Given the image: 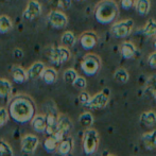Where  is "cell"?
I'll return each mask as SVG.
<instances>
[{
  "instance_id": "28",
  "label": "cell",
  "mask_w": 156,
  "mask_h": 156,
  "mask_svg": "<svg viewBox=\"0 0 156 156\" xmlns=\"http://www.w3.org/2000/svg\"><path fill=\"white\" fill-rule=\"evenodd\" d=\"M142 33L148 37L156 36V21L154 19H149L142 28Z\"/></svg>"
},
{
  "instance_id": "27",
  "label": "cell",
  "mask_w": 156,
  "mask_h": 156,
  "mask_svg": "<svg viewBox=\"0 0 156 156\" xmlns=\"http://www.w3.org/2000/svg\"><path fill=\"white\" fill-rule=\"evenodd\" d=\"M146 91L156 101V73L148 78L146 83Z\"/></svg>"
},
{
  "instance_id": "26",
  "label": "cell",
  "mask_w": 156,
  "mask_h": 156,
  "mask_svg": "<svg viewBox=\"0 0 156 156\" xmlns=\"http://www.w3.org/2000/svg\"><path fill=\"white\" fill-rule=\"evenodd\" d=\"M13 23L11 18L8 15H1L0 16V34H6L12 30Z\"/></svg>"
},
{
  "instance_id": "32",
  "label": "cell",
  "mask_w": 156,
  "mask_h": 156,
  "mask_svg": "<svg viewBox=\"0 0 156 156\" xmlns=\"http://www.w3.org/2000/svg\"><path fill=\"white\" fill-rule=\"evenodd\" d=\"M0 156H14L13 149L3 139H0Z\"/></svg>"
},
{
  "instance_id": "3",
  "label": "cell",
  "mask_w": 156,
  "mask_h": 156,
  "mask_svg": "<svg viewBox=\"0 0 156 156\" xmlns=\"http://www.w3.org/2000/svg\"><path fill=\"white\" fill-rule=\"evenodd\" d=\"M99 147V134L94 129H86L83 135V151L86 155H93Z\"/></svg>"
},
{
  "instance_id": "7",
  "label": "cell",
  "mask_w": 156,
  "mask_h": 156,
  "mask_svg": "<svg viewBox=\"0 0 156 156\" xmlns=\"http://www.w3.org/2000/svg\"><path fill=\"white\" fill-rule=\"evenodd\" d=\"M109 101V90L107 88L101 90L100 93L96 94L91 97L90 101L85 105V107H88L90 109H102L107 105Z\"/></svg>"
},
{
  "instance_id": "35",
  "label": "cell",
  "mask_w": 156,
  "mask_h": 156,
  "mask_svg": "<svg viewBox=\"0 0 156 156\" xmlns=\"http://www.w3.org/2000/svg\"><path fill=\"white\" fill-rule=\"evenodd\" d=\"M72 85H73L76 89H84L85 87H86V85H87V81H86V79H85L84 76H78V78L76 79V81H74Z\"/></svg>"
},
{
  "instance_id": "34",
  "label": "cell",
  "mask_w": 156,
  "mask_h": 156,
  "mask_svg": "<svg viewBox=\"0 0 156 156\" xmlns=\"http://www.w3.org/2000/svg\"><path fill=\"white\" fill-rule=\"evenodd\" d=\"M9 118H10V115H9L8 108L1 107L0 108V127L4 126L6 124V122L9 121Z\"/></svg>"
},
{
  "instance_id": "39",
  "label": "cell",
  "mask_w": 156,
  "mask_h": 156,
  "mask_svg": "<svg viewBox=\"0 0 156 156\" xmlns=\"http://www.w3.org/2000/svg\"><path fill=\"white\" fill-rule=\"evenodd\" d=\"M14 56L17 58V60H18V58H21L23 56V50H20V49H15L14 50Z\"/></svg>"
},
{
  "instance_id": "16",
  "label": "cell",
  "mask_w": 156,
  "mask_h": 156,
  "mask_svg": "<svg viewBox=\"0 0 156 156\" xmlns=\"http://www.w3.org/2000/svg\"><path fill=\"white\" fill-rule=\"evenodd\" d=\"M46 121H47V126H46V133L48 136H51L55 134L56 129H58V117L53 113H48L46 115Z\"/></svg>"
},
{
  "instance_id": "15",
  "label": "cell",
  "mask_w": 156,
  "mask_h": 156,
  "mask_svg": "<svg viewBox=\"0 0 156 156\" xmlns=\"http://www.w3.org/2000/svg\"><path fill=\"white\" fill-rule=\"evenodd\" d=\"M142 144L147 150H156V129L151 132H147L141 137Z\"/></svg>"
},
{
  "instance_id": "25",
  "label": "cell",
  "mask_w": 156,
  "mask_h": 156,
  "mask_svg": "<svg viewBox=\"0 0 156 156\" xmlns=\"http://www.w3.org/2000/svg\"><path fill=\"white\" fill-rule=\"evenodd\" d=\"M58 142L60 141H58L54 136H48L45 139V141H44V149H45L48 153L55 152V151L58 150Z\"/></svg>"
},
{
  "instance_id": "37",
  "label": "cell",
  "mask_w": 156,
  "mask_h": 156,
  "mask_svg": "<svg viewBox=\"0 0 156 156\" xmlns=\"http://www.w3.org/2000/svg\"><path fill=\"white\" fill-rule=\"evenodd\" d=\"M136 0H120V5L123 10H129L135 6Z\"/></svg>"
},
{
  "instance_id": "10",
  "label": "cell",
  "mask_w": 156,
  "mask_h": 156,
  "mask_svg": "<svg viewBox=\"0 0 156 156\" xmlns=\"http://www.w3.org/2000/svg\"><path fill=\"white\" fill-rule=\"evenodd\" d=\"M41 14V4L37 0H29L23 13V17L26 20H34Z\"/></svg>"
},
{
  "instance_id": "6",
  "label": "cell",
  "mask_w": 156,
  "mask_h": 156,
  "mask_svg": "<svg viewBox=\"0 0 156 156\" xmlns=\"http://www.w3.org/2000/svg\"><path fill=\"white\" fill-rule=\"evenodd\" d=\"M48 58H49L50 62L54 65H62V64L66 63L70 58V52L68 48L65 47H54L49 50L48 53Z\"/></svg>"
},
{
  "instance_id": "20",
  "label": "cell",
  "mask_w": 156,
  "mask_h": 156,
  "mask_svg": "<svg viewBox=\"0 0 156 156\" xmlns=\"http://www.w3.org/2000/svg\"><path fill=\"white\" fill-rule=\"evenodd\" d=\"M139 121L144 126L151 127L156 123V112L154 111H148L144 112L139 116Z\"/></svg>"
},
{
  "instance_id": "36",
  "label": "cell",
  "mask_w": 156,
  "mask_h": 156,
  "mask_svg": "<svg viewBox=\"0 0 156 156\" xmlns=\"http://www.w3.org/2000/svg\"><path fill=\"white\" fill-rule=\"evenodd\" d=\"M90 99H91V97L89 96V94L86 93V91H82V93L80 94V96H79V101H80L81 104L84 105V106L90 101Z\"/></svg>"
},
{
  "instance_id": "30",
  "label": "cell",
  "mask_w": 156,
  "mask_h": 156,
  "mask_svg": "<svg viewBox=\"0 0 156 156\" xmlns=\"http://www.w3.org/2000/svg\"><path fill=\"white\" fill-rule=\"evenodd\" d=\"M79 122L85 129H89L91 125L94 124V116L90 113L86 112V113H83L79 117Z\"/></svg>"
},
{
  "instance_id": "14",
  "label": "cell",
  "mask_w": 156,
  "mask_h": 156,
  "mask_svg": "<svg viewBox=\"0 0 156 156\" xmlns=\"http://www.w3.org/2000/svg\"><path fill=\"white\" fill-rule=\"evenodd\" d=\"M73 146H74L73 139L71 137H69V136H67V137H65L63 140H61L58 142V154L62 156L69 155L72 152V150H73Z\"/></svg>"
},
{
  "instance_id": "42",
  "label": "cell",
  "mask_w": 156,
  "mask_h": 156,
  "mask_svg": "<svg viewBox=\"0 0 156 156\" xmlns=\"http://www.w3.org/2000/svg\"><path fill=\"white\" fill-rule=\"evenodd\" d=\"M107 156H115V155H112V154H111V155H107Z\"/></svg>"
},
{
  "instance_id": "12",
  "label": "cell",
  "mask_w": 156,
  "mask_h": 156,
  "mask_svg": "<svg viewBox=\"0 0 156 156\" xmlns=\"http://www.w3.org/2000/svg\"><path fill=\"white\" fill-rule=\"evenodd\" d=\"M98 44V36L93 31H87L81 34L80 45L84 50H91Z\"/></svg>"
},
{
  "instance_id": "1",
  "label": "cell",
  "mask_w": 156,
  "mask_h": 156,
  "mask_svg": "<svg viewBox=\"0 0 156 156\" xmlns=\"http://www.w3.org/2000/svg\"><path fill=\"white\" fill-rule=\"evenodd\" d=\"M8 112L10 117L15 122L25 124L31 121L36 115V107L31 97L27 94H17L11 99Z\"/></svg>"
},
{
  "instance_id": "2",
  "label": "cell",
  "mask_w": 156,
  "mask_h": 156,
  "mask_svg": "<svg viewBox=\"0 0 156 156\" xmlns=\"http://www.w3.org/2000/svg\"><path fill=\"white\" fill-rule=\"evenodd\" d=\"M119 6L115 0H101L94 9V18L101 25H109L117 19Z\"/></svg>"
},
{
  "instance_id": "21",
  "label": "cell",
  "mask_w": 156,
  "mask_h": 156,
  "mask_svg": "<svg viewBox=\"0 0 156 156\" xmlns=\"http://www.w3.org/2000/svg\"><path fill=\"white\" fill-rule=\"evenodd\" d=\"M41 80L48 85L54 84L58 81V71L53 68H45L41 76Z\"/></svg>"
},
{
  "instance_id": "23",
  "label": "cell",
  "mask_w": 156,
  "mask_h": 156,
  "mask_svg": "<svg viewBox=\"0 0 156 156\" xmlns=\"http://www.w3.org/2000/svg\"><path fill=\"white\" fill-rule=\"evenodd\" d=\"M151 2L150 0H136L135 2V10L137 14L144 16L150 12Z\"/></svg>"
},
{
  "instance_id": "40",
  "label": "cell",
  "mask_w": 156,
  "mask_h": 156,
  "mask_svg": "<svg viewBox=\"0 0 156 156\" xmlns=\"http://www.w3.org/2000/svg\"><path fill=\"white\" fill-rule=\"evenodd\" d=\"M71 1H74V2H80V3H81V2H84L85 0H71Z\"/></svg>"
},
{
  "instance_id": "13",
  "label": "cell",
  "mask_w": 156,
  "mask_h": 156,
  "mask_svg": "<svg viewBox=\"0 0 156 156\" xmlns=\"http://www.w3.org/2000/svg\"><path fill=\"white\" fill-rule=\"evenodd\" d=\"M11 74H12V78L14 80L15 83L17 84H23V83L27 82L29 79H28V73L27 70L23 69L21 66L14 65L11 69Z\"/></svg>"
},
{
  "instance_id": "24",
  "label": "cell",
  "mask_w": 156,
  "mask_h": 156,
  "mask_svg": "<svg viewBox=\"0 0 156 156\" xmlns=\"http://www.w3.org/2000/svg\"><path fill=\"white\" fill-rule=\"evenodd\" d=\"M76 41V37L73 34V32L71 31H66L63 33L62 37H61V44H62L63 47L65 48H69L74 46Z\"/></svg>"
},
{
  "instance_id": "11",
  "label": "cell",
  "mask_w": 156,
  "mask_h": 156,
  "mask_svg": "<svg viewBox=\"0 0 156 156\" xmlns=\"http://www.w3.org/2000/svg\"><path fill=\"white\" fill-rule=\"evenodd\" d=\"M38 144H39V140L36 136L32 135V134H27V135H25L21 138V141H20L21 151L25 154H32L37 149Z\"/></svg>"
},
{
  "instance_id": "4",
  "label": "cell",
  "mask_w": 156,
  "mask_h": 156,
  "mask_svg": "<svg viewBox=\"0 0 156 156\" xmlns=\"http://www.w3.org/2000/svg\"><path fill=\"white\" fill-rule=\"evenodd\" d=\"M101 68V58L97 54L88 53L81 62V69L87 76H94Z\"/></svg>"
},
{
  "instance_id": "5",
  "label": "cell",
  "mask_w": 156,
  "mask_h": 156,
  "mask_svg": "<svg viewBox=\"0 0 156 156\" xmlns=\"http://www.w3.org/2000/svg\"><path fill=\"white\" fill-rule=\"evenodd\" d=\"M134 28L133 19H126V20L118 21L114 23L111 28V33L115 38H125L131 34Z\"/></svg>"
},
{
  "instance_id": "41",
  "label": "cell",
  "mask_w": 156,
  "mask_h": 156,
  "mask_svg": "<svg viewBox=\"0 0 156 156\" xmlns=\"http://www.w3.org/2000/svg\"><path fill=\"white\" fill-rule=\"evenodd\" d=\"M153 46H154V48H155V50H156V36H155V38H154V41H153Z\"/></svg>"
},
{
  "instance_id": "31",
  "label": "cell",
  "mask_w": 156,
  "mask_h": 156,
  "mask_svg": "<svg viewBox=\"0 0 156 156\" xmlns=\"http://www.w3.org/2000/svg\"><path fill=\"white\" fill-rule=\"evenodd\" d=\"M76 78H78V72L74 69H72V68H69V69L65 70V72H64V74H63L64 81H65L67 84H70V85L73 84V82L76 81Z\"/></svg>"
},
{
  "instance_id": "8",
  "label": "cell",
  "mask_w": 156,
  "mask_h": 156,
  "mask_svg": "<svg viewBox=\"0 0 156 156\" xmlns=\"http://www.w3.org/2000/svg\"><path fill=\"white\" fill-rule=\"evenodd\" d=\"M48 23H50L52 28L56 30H61L66 28V26L68 25V18L65 15V13H63L62 11L58 10H53L48 14Z\"/></svg>"
},
{
  "instance_id": "19",
  "label": "cell",
  "mask_w": 156,
  "mask_h": 156,
  "mask_svg": "<svg viewBox=\"0 0 156 156\" xmlns=\"http://www.w3.org/2000/svg\"><path fill=\"white\" fill-rule=\"evenodd\" d=\"M137 53V48L131 41H124L121 44V54L125 60L133 58Z\"/></svg>"
},
{
  "instance_id": "22",
  "label": "cell",
  "mask_w": 156,
  "mask_h": 156,
  "mask_svg": "<svg viewBox=\"0 0 156 156\" xmlns=\"http://www.w3.org/2000/svg\"><path fill=\"white\" fill-rule=\"evenodd\" d=\"M13 90V86L11 84L10 81H8L6 79L0 78V98L1 99H6L11 96Z\"/></svg>"
},
{
  "instance_id": "29",
  "label": "cell",
  "mask_w": 156,
  "mask_h": 156,
  "mask_svg": "<svg viewBox=\"0 0 156 156\" xmlns=\"http://www.w3.org/2000/svg\"><path fill=\"white\" fill-rule=\"evenodd\" d=\"M114 79H115L116 82L120 83V84H124L129 81V74L123 68H119L114 72Z\"/></svg>"
},
{
  "instance_id": "17",
  "label": "cell",
  "mask_w": 156,
  "mask_h": 156,
  "mask_svg": "<svg viewBox=\"0 0 156 156\" xmlns=\"http://www.w3.org/2000/svg\"><path fill=\"white\" fill-rule=\"evenodd\" d=\"M31 125L35 132L37 133H44L46 132V126H47V121H46V116L37 114L33 117L31 120Z\"/></svg>"
},
{
  "instance_id": "38",
  "label": "cell",
  "mask_w": 156,
  "mask_h": 156,
  "mask_svg": "<svg viewBox=\"0 0 156 156\" xmlns=\"http://www.w3.org/2000/svg\"><path fill=\"white\" fill-rule=\"evenodd\" d=\"M148 65L153 69H156V51L151 53L148 58Z\"/></svg>"
},
{
  "instance_id": "33",
  "label": "cell",
  "mask_w": 156,
  "mask_h": 156,
  "mask_svg": "<svg viewBox=\"0 0 156 156\" xmlns=\"http://www.w3.org/2000/svg\"><path fill=\"white\" fill-rule=\"evenodd\" d=\"M48 1L62 10H66L71 6V0H48Z\"/></svg>"
},
{
  "instance_id": "18",
  "label": "cell",
  "mask_w": 156,
  "mask_h": 156,
  "mask_svg": "<svg viewBox=\"0 0 156 156\" xmlns=\"http://www.w3.org/2000/svg\"><path fill=\"white\" fill-rule=\"evenodd\" d=\"M46 66L43 62H35L32 64L31 67L28 69V79L29 80H35L36 78H39L43 73V71L45 70Z\"/></svg>"
},
{
  "instance_id": "9",
  "label": "cell",
  "mask_w": 156,
  "mask_h": 156,
  "mask_svg": "<svg viewBox=\"0 0 156 156\" xmlns=\"http://www.w3.org/2000/svg\"><path fill=\"white\" fill-rule=\"evenodd\" d=\"M72 129L71 120L67 117V116H58V129H56L55 134L51 136H54L58 141L63 140L65 137H67L68 134L70 133Z\"/></svg>"
}]
</instances>
